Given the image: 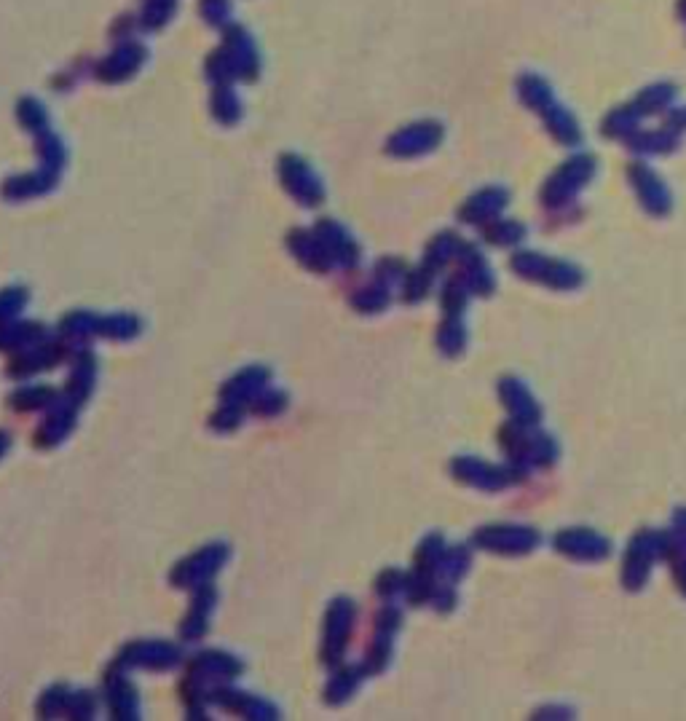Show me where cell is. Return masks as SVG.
Segmentation results:
<instances>
[{
	"label": "cell",
	"mask_w": 686,
	"mask_h": 721,
	"mask_svg": "<svg viewBox=\"0 0 686 721\" xmlns=\"http://www.w3.org/2000/svg\"><path fill=\"white\" fill-rule=\"evenodd\" d=\"M244 665L239 657L228 652H218V649H207L199 652L188 663L185 679L180 681V697L188 705L191 716H204L201 708H207V692L210 687L220 684V681H231L236 676H242Z\"/></svg>",
	"instance_id": "1"
},
{
	"label": "cell",
	"mask_w": 686,
	"mask_h": 721,
	"mask_svg": "<svg viewBox=\"0 0 686 721\" xmlns=\"http://www.w3.org/2000/svg\"><path fill=\"white\" fill-rule=\"evenodd\" d=\"M354 620H357L354 601L343 596L330 601L325 614V630H322V649H319V657L327 668L343 663V657L349 652V641H352Z\"/></svg>",
	"instance_id": "2"
},
{
	"label": "cell",
	"mask_w": 686,
	"mask_h": 721,
	"mask_svg": "<svg viewBox=\"0 0 686 721\" xmlns=\"http://www.w3.org/2000/svg\"><path fill=\"white\" fill-rule=\"evenodd\" d=\"M228 555H231V550L223 542H212V545L201 547V550H196V553L177 563L172 574H169V582H172L175 590H196V587L207 585L226 566Z\"/></svg>",
	"instance_id": "3"
},
{
	"label": "cell",
	"mask_w": 686,
	"mask_h": 721,
	"mask_svg": "<svg viewBox=\"0 0 686 721\" xmlns=\"http://www.w3.org/2000/svg\"><path fill=\"white\" fill-rule=\"evenodd\" d=\"M183 663V652L169 641H132L118 652L116 671H172Z\"/></svg>",
	"instance_id": "4"
},
{
	"label": "cell",
	"mask_w": 686,
	"mask_h": 721,
	"mask_svg": "<svg viewBox=\"0 0 686 721\" xmlns=\"http://www.w3.org/2000/svg\"><path fill=\"white\" fill-rule=\"evenodd\" d=\"M279 180L285 185V191L306 210H314L325 202V185L319 183L314 169L295 153H285L279 159Z\"/></svg>",
	"instance_id": "5"
},
{
	"label": "cell",
	"mask_w": 686,
	"mask_h": 721,
	"mask_svg": "<svg viewBox=\"0 0 686 721\" xmlns=\"http://www.w3.org/2000/svg\"><path fill=\"white\" fill-rule=\"evenodd\" d=\"M207 705H218L223 711L234 713L239 719L250 721H274L279 719L277 705H271L263 697H255L239 687H231L228 681H220L207 692Z\"/></svg>",
	"instance_id": "6"
},
{
	"label": "cell",
	"mask_w": 686,
	"mask_h": 721,
	"mask_svg": "<svg viewBox=\"0 0 686 721\" xmlns=\"http://www.w3.org/2000/svg\"><path fill=\"white\" fill-rule=\"evenodd\" d=\"M73 344H67L65 338L59 341H41V344L30 346V349H22L9 360V368H6V376L9 378H30L35 373H43V370L57 368L59 362H65L67 349Z\"/></svg>",
	"instance_id": "7"
},
{
	"label": "cell",
	"mask_w": 686,
	"mask_h": 721,
	"mask_svg": "<svg viewBox=\"0 0 686 721\" xmlns=\"http://www.w3.org/2000/svg\"><path fill=\"white\" fill-rule=\"evenodd\" d=\"M220 49L226 51L228 62H231V68H234L236 78H242V81H255L260 73V57H258V49H255V43H252L250 33L239 25H231L223 27V46Z\"/></svg>",
	"instance_id": "8"
},
{
	"label": "cell",
	"mask_w": 686,
	"mask_h": 721,
	"mask_svg": "<svg viewBox=\"0 0 686 721\" xmlns=\"http://www.w3.org/2000/svg\"><path fill=\"white\" fill-rule=\"evenodd\" d=\"M215 606H218V590H215L212 582L193 590L188 612H185V617L180 620V638H183L185 644H199L201 638L207 636Z\"/></svg>",
	"instance_id": "9"
},
{
	"label": "cell",
	"mask_w": 686,
	"mask_h": 721,
	"mask_svg": "<svg viewBox=\"0 0 686 721\" xmlns=\"http://www.w3.org/2000/svg\"><path fill=\"white\" fill-rule=\"evenodd\" d=\"M78 411H81V408H78L76 403H70L65 395L59 397L57 403L46 411L41 427L35 429V437H33L35 448H54V445L65 443L67 435H70L73 427H76Z\"/></svg>",
	"instance_id": "10"
},
{
	"label": "cell",
	"mask_w": 686,
	"mask_h": 721,
	"mask_svg": "<svg viewBox=\"0 0 686 721\" xmlns=\"http://www.w3.org/2000/svg\"><path fill=\"white\" fill-rule=\"evenodd\" d=\"M314 234L319 236V242L325 244L327 255L333 258L338 269H354V266L360 263V247H357V242H354L341 223H335V220L330 218L317 220Z\"/></svg>",
	"instance_id": "11"
},
{
	"label": "cell",
	"mask_w": 686,
	"mask_h": 721,
	"mask_svg": "<svg viewBox=\"0 0 686 721\" xmlns=\"http://www.w3.org/2000/svg\"><path fill=\"white\" fill-rule=\"evenodd\" d=\"M268 381H271V370L263 368V365L242 368L236 376H231L226 384L220 386V400H223V403L250 408L252 400H255L263 389H268Z\"/></svg>",
	"instance_id": "12"
},
{
	"label": "cell",
	"mask_w": 686,
	"mask_h": 721,
	"mask_svg": "<svg viewBox=\"0 0 686 721\" xmlns=\"http://www.w3.org/2000/svg\"><path fill=\"white\" fill-rule=\"evenodd\" d=\"M145 62V49L143 43H118L116 49L110 51L108 57L102 59L97 65V78L105 81V84H121L126 78H132L140 65Z\"/></svg>",
	"instance_id": "13"
},
{
	"label": "cell",
	"mask_w": 686,
	"mask_h": 721,
	"mask_svg": "<svg viewBox=\"0 0 686 721\" xmlns=\"http://www.w3.org/2000/svg\"><path fill=\"white\" fill-rule=\"evenodd\" d=\"M287 250L293 252V258L301 263L303 269L314 271V274H327L335 269L333 258L327 255L325 244L319 242V236L314 234V228H293L287 234Z\"/></svg>",
	"instance_id": "14"
},
{
	"label": "cell",
	"mask_w": 686,
	"mask_h": 721,
	"mask_svg": "<svg viewBox=\"0 0 686 721\" xmlns=\"http://www.w3.org/2000/svg\"><path fill=\"white\" fill-rule=\"evenodd\" d=\"M57 169L41 167L38 172H22V175H11L9 180H3L0 193L6 202H27V199H38L43 193H49L51 188H57L59 183Z\"/></svg>",
	"instance_id": "15"
},
{
	"label": "cell",
	"mask_w": 686,
	"mask_h": 721,
	"mask_svg": "<svg viewBox=\"0 0 686 721\" xmlns=\"http://www.w3.org/2000/svg\"><path fill=\"white\" fill-rule=\"evenodd\" d=\"M105 697H108L110 713L118 721H134L140 719V695L134 684L124 676V671L110 668L108 679H105Z\"/></svg>",
	"instance_id": "16"
},
{
	"label": "cell",
	"mask_w": 686,
	"mask_h": 721,
	"mask_svg": "<svg viewBox=\"0 0 686 721\" xmlns=\"http://www.w3.org/2000/svg\"><path fill=\"white\" fill-rule=\"evenodd\" d=\"M94 384H97V357L89 349H78L76 357H73V368H70V376H67V386L62 395L76 403L78 408H84V403L92 397Z\"/></svg>",
	"instance_id": "17"
},
{
	"label": "cell",
	"mask_w": 686,
	"mask_h": 721,
	"mask_svg": "<svg viewBox=\"0 0 686 721\" xmlns=\"http://www.w3.org/2000/svg\"><path fill=\"white\" fill-rule=\"evenodd\" d=\"M49 338V330L41 322H3L0 325V352H22V349H30V346L41 344Z\"/></svg>",
	"instance_id": "18"
},
{
	"label": "cell",
	"mask_w": 686,
	"mask_h": 721,
	"mask_svg": "<svg viewBox=\"0 0 686 721\" xmlns=\"http://www.w3.org/2000/svg\"><path fill=\"white\" fill-rule=\"evenodd\" d=\"M437 137H440V132H437L435 124H416L410 129H402L400 135H394L389 140V153L392 156H416V153L432 148L437 143Z\"/></svg>",
	"instance_id": "19"
},
{
	"label": "cell",
	"mask_w": 686,
	"mask_h": 721,
	"mask_svg": "<svg viewBox=\"0 0 686 721\" xmlns=\"http://www.w3.org/2000/svg\"><path fill=\"white\" fill-rule=\"evenodd\" d=\"M59 392L49 384L38 386H19L9 395V408L17 413H33V411H49L51 405L59 400Z\"/></svg>",
	"instance_id": "20"
},
{
	"label": "cell",
	"mask_w": 686,
	"mask_h": 721,
	"mask_svg": "<svg viewBox=\"0 0 686 721\" xmlns=\"http://www.w3.org/2000/svg\"><path fill=\"white\" fill-rule=\"evenodd\" d=\"M143 333V322L134 314L118 311V314H105L97 317V327H94V336L110 338V341H132Z\"/></svg>",
	"instance_id": "21"
},
{
	"label": "cell",
	"mask_w": 686,
	"mask_h": 721,
	"mask_svg": "<svg viewBox=\"0 0 686 721\" xmlns=\"http://www.w3.org/2000/svg\"><path fill=\"white\" fill-rule=\"evenodd\" d=\"M362 679V671L357 665H335L333 676L325 687V703L327 705H343L349 697L357 692V684Z\"/></svg>",
	"instance_id": "22"
},
{
	"label": "cell",
	"mask_w": 686,
	"mask_h": 721,
	"mask_svg": "<svg viewBox=\"0 0 686 721\" xmlns=\"http://www.w3.org/2000/svg\"><path fill=\"white\" fill-rule=\"evenodd\" d=\"M94 327H97V314L92 311H70L59 322V338H65L67 344H86L89 338H94Z\"/></svg>",
	"instance_id": "23"
},
{
	"label": "cell",
	"mask_w": 686,
	"mask_h": 721,
	"mask_svg": "<svg viewBox=\"0 0 686 721\" xmlns=\"http://www.w3.org/2000/svg\"><path fill=\"white\" fill-rule=\"evenodd\" d=\"M210 108L218 124L234 126L242 118V102H239V94L234 92V84H215Z\"/></svg>",
	"instance_id": "24"
},
{
	"label": "cell",
	"mask_w": 686,
	"mask_h": 721,
	"mask_svg": "<svg viewBox=\"0 0 686 721\" xmlns=\"http://www.w3.org/2000/svg\"><path fill=\"white\" fill-rule=\"evenodd\" d=\"M17 118L19 124L25 126L27 132L33 137H41L46 132H51V121L49 113L43 108V102H38L35 97H22L17 105Z\"/></svg>",
	"instance_id": "25"
},
{
	"label": "cell",
	"mask_w": 686,
	"mask_h": 721,
	"mask_svg": "<svg viewBox=\"0 0 686 721\" xmlns=\"http://www.w3.org/2000/svg\"><path fill=\"white\" fill-rule=\"evenodd\" d=\"M70 697H73V687H65V684H54L38 697V705L35 711L41 719H67V708H70Z\"/></svg>",
	"instance_id": "26"
},
{
	"label": "cell",
	"mask_w": 686,
	"mask_h": 721,
	"mask_svg": "<svg viewBox=\"0 0 686 721\" xmlns=\"http://www.w3.org/2000/svg\"><path fill=\"white\" fill-rule=\"evenodd\" d=\"M35 148H38V159H41V167L46 169H57L62 172L67 161V151L62 140H59L54 132H46V135L35 137Z\"/></svg>",
	"instance_id": "27"
},
{
	"label": "cell",
	"mask_w": 686,
	"mask_h": 721,
	"mask_svg": "<svg viewBox=\"0 0 686 721\" xmlns=\"http://www.w3.org/2000/svg\"><path fill=\"white\" fill-rule=\"evenodd\" d=\"M287 408V395L282 389H263L255 400L250 403L252 416H260V419H274L279 413Z\"/></svg>",
	"instance_id": "28"
},
{
	"label": "cell",
	"mask_w": 686,
	"mask_h": 721,
	"mask_svg": "<svg viewBox=\"0 0 686 721\" xmlns=\"http://www.w3.org/2000/svg\"><path fill=\"white\" fill-rule=\"evenodd\" d=\"M389 303V293H386L384 282H373V285L362 287L360 293L352 298V306L362 314H373V311H381Z\"/></svg>",
	"instance_id": "29"
},
{
	"label": "cell",
	"mask_w": 686,
	"mask_h": 721,
	"mask_svg": "<svg viewBox=\"0 0 686 721\" xmlns=\"http://www.w3.org/2000/svg\"><path fill=\"white\" fill-rule=\"evenodd\" d=\"M27 301H30V293H27L25 287H6V290H0V325L3 322H11V319H17L22 311H25Z\"/></svg>",
	"instance_id": "30"
},
{
	"label": "cell",
	"mask_w": 686,
	"mask_h": 721,
	"mask_svg": "<svg viewBox=\"0 0 686 721\" xmlns=\"http://www.w3.org/2000/svg\"><path fill=\"white\" fill-rule=\"evenodd\" d=\"M97 713V695L92 689H73L70 697V708H67V719L86 721Z\"/></svg>",
	"instance_id": "31"
},
{
	"label": "cell",
	"mask_w": 686,
	"mask_h": 721,
	"mask_svg": "<svg viewBox=\"0 0 686 721\" xmlns=\"http://www.w3.org/2000/svg\"><path fill=\"white\" fill-rule=\"evenodd\" d=\"M172 11H175V0H145L140 22H143V27H148V30H156V27L167 25Z\"/></svg>",
	"instance_id": "32"
},
{
	"label": "cell",
	"mask_w": 686,
	"mask_h": 721,
	"mask_svg": "<svg viewBox=\"0 0 686 721\" xmlns=\"http://www.w3.org/2000/svg\"><path fill=\"white\" fill-rule=\"evenodd\" d=\"M244 421V408L242 405H231V403H223L215 411V416L210 419V427L215 432H234V429L242 427Z\"/></svg>",
	"instance_id": "33"
},
{
	"label": "cell",
	"mask_w": 686,
	"mask_h": 721,
	"mask_svg": "<svg viewBox=\"0 0 686 721\" xmlns=\"http://www.w3.org/2000/svg\"><path fill=\"white\" fill-rule=\"evenodd\" d=\"M386 660H389V633H378V638L370 644L368 654H365V671H384Z\"/></svg>",
	"instance_id": "34"
},
{
	"label": "cell",
	"mask_w": 686,
	"mask_h": 721,
	"mask_svg": "<svg viewBox=\"0 0 686 721\" xmlns=\"http://www.w3.org/2000/svg\"><path fill=\"white\" fill-rule=\"evenodd\" d=\"M201 17L207 19L212 27H228L231 17V6L228 0H201Z\"/></svg>",
	"instance_id": "35"
},
{
	"label": "cell",
	"mask_w": 686,
	"mask_h": 721,
	"mask_svg": "<svg viewBox=\"0 0 686 721\" xmlns=\"http://www.w3.org/2000/svg\"><path fill=\"white\" fill-rule=\"evenodd\" d=\"M376 590L378 596H394V590H400V574H397V571H384V574L376 579Z\"/></svg>",
	"instance_id": "36"
},
{
	"label": "cell",
	"mask_w": 686,
	"mask_h": 721,
	"mask_svg": "<svg viewBox=\"0 0 686 721\" xmlns=\"http://www.w3.org/2000/svg\"><path fill=\"white\" fill-rule=\"evenodd\" d=\"M9 448H11V435H9V432H3V429H0V459H3L6 453H9Z\"/></svg>",
	"instance_id": "37"
}]
</instances>
